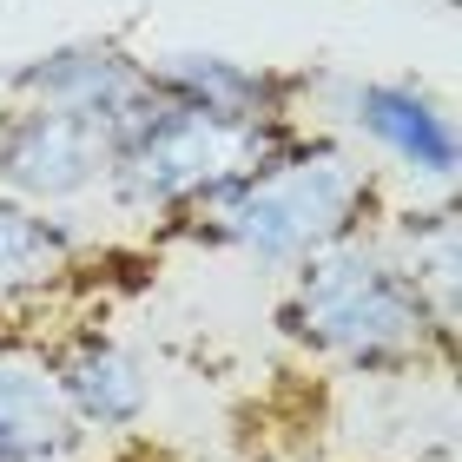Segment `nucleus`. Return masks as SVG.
<instances>
[{"label":"nucleus","mask_w":462,"mask_h":462,"mask_svg":"<svg viewBox=\"0 0 462 462\" xmlns=\"http://www.w3.org/2000/svg\"><path fill=\"white\" fill-rule=\"evenodd\" d=\"M383 212H390V185L376 179V165L350 139L318 133V125H291L165 238L291 278L318 251L370 231Z\"/></svg>","instance_id":"nucleus-1"},{"label":"nucleus","mask_w":462,"mask_h":462,"mask_svg":"<svg viewBox=\"0 0 462 462\" xmlns=\"http://www.w3.org/2000/svg\"><path fill=\"white\" fill-rule=\"evenodd\" d=\"M278 337L344 376H416L430 364L449 370L456 356V330H443L416 291L410 264L383 238V218L291 271L278 298Z\"/></svg>","instance_id":"nucleus-2"},{"label":"nucleus","mask_w":462,"mask_h":462,"mask_svg":"<svg viewBox=\"0 0 462 462\" xmlns=\"http://www.w3.org/2000/svg\"><path fill=\"white\" fill-rule=\"evenodd\" d=\"M264 145H271L264 133H238V125H218V119H205L192 106H172V99L152 93V106L113 139L106 205L119 218L152 225L165 238V231L192 218L245 159H258Z\"/></svg>","instance_id":"nucleus-3"},{"label":"nucleus","mask_w":462,"mask_h":462,"mask_svg":"<svg viewBox=\"0 0 462 462\" xmlns=\"http://www.w3.org/2000/svg\"><path fill=\"white\" fill-rule=\"evenodd\" d=\"M337 119L376 159V179H403L410 199L456 192L462 139H456L449 106L423 79H350L337 93Z\"/></svg>","instance_id":"nucleus-4"},{"label":"nucleus","mask_w":462,"mask_h":462,"mask_svg":"<svg viewBox=\"0 0 462 462\" xmlns=\"http://www.w3.org/2000/svg\"><path fill=\"white\" fill-rule=\"evenodd\" d=\"M113 172V139L99 125L33 106V99H7L0 106V192L33 205V212H79V205L106 199Z\"/></svg>","instance_id":"nucleus-5"},{"label":"nucleus","mask_w":462,"mask_h":462,"mask_svg":"<svg viewBox=\"0 0 462 462\" xmlns=\"http://www.w3.org/2000/svg\"><path fill=\"white\" fill-rule=\"evenodd\" d=\"M7 99L73 113V119L99 125L106 139H119L152 106V67H145V53H133L113 33H73L60 47H40V53L20 60L7 73Z\"/></svg>","instance_id":"nucleus-6"},{"label":"nucleus","mask_w":462,"mask_h":462,"mask_svg":"<svg viewBox=\"0 0 462 462\" xmlns=\"http://www.w3.org/2000/svg\"><path fill=\"white\" fill-rule=\"evenodd\" d=\"M152 67V93L172 106H192L218 125L238 133H264L278 139L291 125H304V99H310V73L271 67V60H238L218 47H165L145 60Z\"/></svg>","instance_id":"nucleus-7"},{"label":"nucleus","mask_w":462,"mask_h":462,"mask_svg":"<svg viewBox=\"0 0 462 462\" xmlns=\"http://www.w3.org/2000/svg\"><path fill=\"white\" fill-rule=\"evenodd\" d=\"M47 356H53L60 396H67L73 423L87 430V443H125V436L145 430L159 376L139 344H125L106 324H73L47 344Z\"/></svg>","instance_id":"nucleus-8"},{"label":"nucleus","mask_w":462,"mask_h":462,"mask_svg":"<svg viewBox=\"0 0 462 462\" xmlns=\"http://www.w3.org/2000/svg\"><path fill=\"white\" fill-rule=\"evenodd\" d=\"M87 430L60 396L47 337L0 330V462H79Z\"/></svg>","instance_id":"nucleus-9"},{"label":"nucleus","mask_w":462,"mask_h":462,"mask_svg":"<svg viewBox=\"0 0 462 462\" xmlns=\"http://www.w3.org/2000/svg\"><path fill=\"white\" fill-rule=\"evenodd\" d=\"M93 238L67 212H33L0 192V318H27L79 278Z\"/></svg>","instance_id":"nucleus-10"},{"label":"nucleus","mask_w":462,"mask_h":462,"mask_svg":"<svg viewBox=\"0 0 462 462\" xmlns=\"http://www.w3.org/2000/svg\"><path fill=\"white\" fill-rule=\"evenodd\" d=\"M383 238L396 245V258L410 264L416 291L430 298V310L443 318V330H456L462 324V218H456V192L390 205L383 212Z\"/></svg>","instance_id":"nucleus-11"},{"label":"nucleus","mask_w":462,"mask_h":462,"mask_svg":"<svg viewBox=\"0 0 462 462\" xmlns=\"http://www.w3.org/2000/svg\"><path fill=\"white\" fill-rule=\"evenodd\" d=\"M119 462H152V456H119Z\"/></svg>","instance_id":"nucleus-12"}]
</instances>
